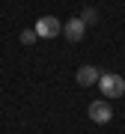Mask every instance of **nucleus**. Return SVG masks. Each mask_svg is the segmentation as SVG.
Here are the masks:
<instances>
[{"label":"nucleus","instance_id":"nucleus-1","mask_svg":"<svg viewBox=\"0 0 125 134\" xmlns=\"http://www.w3.org/2000/svg\"><path fill=\"white\" fill-rule=\"evenodd\" d=\"M98 90L104 92V98H122L125 96V77L122 75H101L98 77Z\"/></svg>","mask_w":125,"mask_h":134},{"label":"nucleus","instance_id":"nucleus-2","mask_svg":"<svg viewBox=\"0 0 125 134\" xmlns=\"http://www.w3.org/2000/svg\"><path fill=\"white\" fill-rule=\"evenodd\" d=\"M33 30H36L39 39H57V36L62 33V21L54 18V15H42V18L33 24Z\"/></svg>","mask_w":125,"mask_h":134},{"label":"nucleus","instance_id":"nucleus-3","mask_svg":"<svg viewBox=\"0 0 125 134\" xmlns=\"http://www.w3.org/2000/svg\"><path fill=\"white\" fill-rule=\"evenodd\" d=\"M87 116H89V119L95 122V125H107V122L113 119L110 101H107V98H98V101H92V104L87 107Z\"/></svg>","mask_w":125,"mask_h":134},{"label":"nucleus","instance_id":"nucleus-4","mask_svg":"<svg viewBox=\"0 0 125 134\" xmlns=\"http://www.w3.org/2000/svg\"><path fill=\"white\" fill-rule=\"evenodd\" d=\"M83 33H87V24H83L81 18H69V21H62V36H66L69 42H81Z\"/></svg>","mask_w":125,"mask_h":134},{"label":"nucleus","instance_id":"nucleus-5","mask_svg":"<svg viewBox=\"0 0 125 134\" xmlns=\"http://www.w3.org/2000/svg\"><path fill=\"white\" fill-rule=\"evenodd\" d=\"M98 77H101V72H98L95 66H81L77 75H75V81L81 83V86H92V83H98Z\"/></svg>","mask_w":125,"mask_h":134},{"label":"nucleus","instance_id":"nucleus-6","mask_svg":"<svg viewBox=\"0 0 125 134\" xmlns=\"http://www.w3.org/2000/svg\"><path fill=\"white\" fill-rule=\"evenodd\" d=\"M18 39H21V45H33L39 36H36V30H21V36H18Z\"/></svg>","mask_w":125,"mask_h":134},{"label":"nucleus","instance_id":"nucleus-7","mask_svg":"<svg viewBox=\"0 0 125 134\" xmlns=\"http://www.w3.org/2000/svg\"><path fill=\"white\" fill-rule=\"evenodd\" d=\"M81 21H83V24H95V21H98V12L95 9H87V12L81 15Z\"/></svg>","mask_w":125,"mask_h":134}]
</instances>
